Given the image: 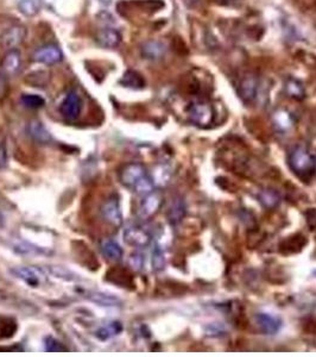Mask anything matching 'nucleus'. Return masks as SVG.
<instances>
[{"instance_id":"f257e3e1","label":"nucleus","mask_w":316,"mask_h":357,"mask_svg":"<svg viewBox=\"0 0 316 357\" xmlns=\"http://www.w3.org/2000/svg\"><path fill=\"white\" fill-rule=\"evenodd\" d=\"M289 166L300 176H309L316 169V161L308 150L295 148L289 155Z\"/></svg>"},{"instance_id":"f03ea898","label":"nucleus","mask_w":316,"mask_h":357,"mask_svg":"<svg viewBox=\"0 0 316 357\" xmlns=\"http://www.w3.org/2000/svg\"><path fill=\"white\" fill-rule=\"evenodd\" d=\"M188 117L197 126L208 128L213 123L214 110L206 101H195L188 107Z\"/></svg>"},{"instance_id":"7ed1b4c3","label":"nucleus","mask_w":316,"mask_h":357,"mask_svg":"<svg viewBox=\"0 0 316 357\" xmlns=\"http://www.w3.org/2000/svg\"><path fill=\"white\" fill-rule=\"evenodd\" d=\"M162 203H163V196L160 192L152 191L148 195H144L138 209L139 218L144 220L152 218L160 211Z\"/></svg>"},{"instance_id":"20e7f679","label":"nucleus","mask_w":316,"mask_h":357,"mask_svg":"<svg viewBox=\"0 0 316 357\" xmlns=\"http://www.w3.org/2000/svg\"><path fill=\"white\" fill-rule=\"evenodd\" d=\"M148 175L146 168L141 163H128L120 171V181L125 187L134 189L135 186Z\"/></svg>"},{"instance_id":"39448f33","label":"nucleus","mask_w":316,"mask_h":357,"mask_svg":"<svg viewBox=\"0 0 316 357\" xmlns=\"http://www.w3.org/2000/svg\"><path fill=\"white\" fill-rule=\"evenodd\" d=\"M124 241L135 248H145L151 243V235L142 226H130L125 228Z\"/></svg>"},{"instance_id":"423d86ee","label":"nucleus","mask_w":316,"mask_h":357,"mask_svg":"<svg viewBox=\"0 0 316 357\" xmlns=\"http://www.w3.org/2000/svg\"><path fill=\"white\" fill-rule=\"evenodd\" d=\"M101 216L107 223H110L113 226L119 227L123 224V214H121L119 200L117 198H110L101 205L100 209Z\"/></svg>"},{"instance_id":"0eeeda50","label":"nucleus","mask_w":316,"mask_h":357,"mask_svg":"<svg viewBox=\"0 0 316 357\" xmlns=\"http://www.w3.org/2000/svg\"><path fill=\"white\" fill-rule=\"evenodd\" d=\"M25 37H27V29L21 25H13L2 35L0 43H2L3 48L13 50L24 42Z\"/></svg>"},{"instance_id":"6e6552de","label":"nucleus","mask_w":316,"mask_h":357,"mask_svg":"<svg viewBox=\"0 0 316 357\" xmlns=\"http://www.w3.org/2000/svg\"><path fill=\"white\" fill-rule=\"evenodd\" d=\"M13 276L19 278L30 287H38L39 285L44 281V274L41 269L32 267H17L11 270Z\"/></svg>"},{"instance_id":"1a4fd4ad","label":"nucleus","mask_w":316,"mask_h":357,"mask_svg":"<svg viewBox=\"0 0 316 357\" xmlns=\"http://www.w3.org/2000/svg\"><path fill=\"white\" fill-rule=\"evenodd\" d=\"M258 89H259V80L254 74L244 75L239 84V95L245 103H252L256 99Z\"/></svg>"},{"instance_id":"9d476101","label":"nucleus","mask_w":316,"mask_h":357,"mask_svg":"<svg viewBox=\"0 0 316 357\" xmlns=\"http://www.w3.org/2000/svg\"><path fill=\"white\" fill-rule=\"evenodd\" d=\"M34 61L43 64H55L59 63L63 59V54L59 46L49 44L44 45L34 53Z\"/></svg>"},{"instance_id":"9b49d317","label":"nucleus","mask_w":316,"mask_h":357,"mask_svg":"<svg viewBox=\"0 0 316 357\" xmlns=\"http://www.w3.org/2000/svg\"><path fill=\"white\" fill-rule=\"evenodd\" d=\"M82 110V100L75 92H70L61 104L60 111L67 119H75L80 116Z\"/></svg>"},{"instance_id":"f8f14e48","label":"nucleus","mask_w":316,"mask_h":357,"mask_svg":"<svg viewBox=\"0 0 316 357\" xmlns=\"http://www.w3.org/2000/svg\"><path fill=\"white\" fill-rule=\"evenodd\" d=\"M167 53V46L161 41H148L143 43L141 46L142 56L150 61H158L163 59Z\"/></svg>"},{"instance_id":"ddd939ff","label":"nucleus","mask_w":316,"mask_h":357,"mask_svg":"<svg viewBox=\"0 0 316 357\" xmlns=\"http://www.w3.org/2000/svg\"><path fill=\"white\" fill-rule=\"evenodd\" d=\"M256 321L260 330L267 335L277 334L282 327V320L278 317L269 313H258L256 316Z\"/></svg>"},{"instance_id":"4468645a","label":"nucleus","mask_w":316,"mask_h":357,"mask_svg":"<svg viewBox=\"0 0 316 357\" xmlns=\"http://www.w3.org/2000/svg\"><path fill=\"white\" fill-rule=\"evenodd\" d=\"M95 39L99 43V45L103 46V48H116L120 44L121 35L116 29L107 28L100 30L96 34Z\"/></svg>"},{"instance_id":"2eb2a0df","label":"nucleus","mask_w":316,"mask_h":357,"mask_svg":"<svg viewBox=\"0 0 316 357\" xmlns=\"http://www.w3.org/2000/svg\"><path fill=\"white\" fill-rule=\"evenodd\" d=\"M187 213V206L185 200L181 198H177L172 200V202L169 206L167 217L169 223L171 225H177L183 220V218L186 217Z\"/></svg>"},{"instance_id":"dca6fc26","label":"nucleus","mask_w":316,"mask_h":357,"mask_svg":"<svg viewBox=\"0 0 316 357\" xmlns=\"http://www.w3.org/2000/svg\"><path fill=\"white\" fill-rule=\"evenodd\" d=\"M28 132L31 136V138L36 141L39 144H48L52 141L51 135L49 134V131L43 126V124L39 123L37 120L31 121L28 126Z\"/></svg>"},{"instance_id":"f3484780","label":"nucleus","mask_w":316,"mask_h":357,"mask_svg":"<svg viewBox=\"0 0 316 357\" xmlns=\"http://www.w3.org/2000/svg\"><path fill=\"white\" fill-rule=\"evenodd\" d=\"M2 66L7 74H17L21 66L20 53L18 50H9V53L4 56Z\"/></svg>"},{"instance_id":"a211bd4d","label":"nucleus","mask_w":316,"mask_h":357,"mask_svg":"<svg viewBox=\"0 0 316 357\" xmlns=\"http://www.w3.org/2000/svg\"><path fill=\"white\" fill-rule=\"evenodd\" d=\"M284 91L289 98L295 100H302L306 96V88L303 84L294 78L286 79L284 82Z\"/></svg>"},{"instance_id":"6ab92c4d","label":"nucleus","mask_w":316,"mask_h":357,"mask_svg":"<svg viewBox=\"0 0 316 357\" xmlns=\"http://www.w3.org/2000/svg\"><path fill=\"white\" fill-rule=\"evenodd\" d=\"M101 251L106 256L107 260L113 261V262L120 261L124 255L121 246L116 241H112V239H107V241L102 242Z\"/></svg>"},{"instance_id":"aec40b11","label":"nucleus","mask_w":316,"mask_h":357,"mask_svg":"<svg viewBox=\"0 0 316 357\" xmlns=\"http://www.w3.org/2000/svg\"><path fill=\"white\" fill-rule=\"evenodd\" d=\"M87 298L94 303H98L100 306H118L120 303V299L117 298L116 295L106 294L101 292H91L88 293Z\"/></svg>"},{"instance_id":"412c9836","label":"nucleus","mask_w":316,"mask_h":357,"mask_svg":"<svg viewBox=\"0 0 316 357\" xmlns=\"http://www.w3.org/2000/svg\"><path fill=\"white\" fill-rule=\"evenodd\" d=\"M120 84L125 86V87L139 89V88L144 87L145 81H144V79H143L142 75L138 73V71L127 70V71H125L123 78L120 79Z\"/></svg>"},{"instance_id":"4be33fe9","label":"nucleus","mask_w":316,"mask_h":357,"mask_svg":"<svg viewBox=\"0 0 316 357\" xmlns=\"http://www.w3.org/2000/svg\"><path fill=\"white\" fill-rule=\"evenodd\" d=\"M258 199H259V202L265 209H275L281 201V196H279L278 193L275 189L270 188L260 191L259 194H258Z\"/></svg>"},{"instance_id":"5701e85b","label":"nucleus","mask_w":316,"mask_h":357,"mask_svg":"<svg viewBox=\"0 0 316 357\" xmlns=\"http://www.w3.org/2000/svg\"><path fill=\"white\" fill-rule=\"evenodd\" d=\"M121 331H123V325L119 321H111V323L105 325V326H101L96 331V337L101 339V341H106V339L119 335Z\"/></svg>"},{"instance_id":"b1692460","label":"nucleus","mask_w":316,"mask_h":357,"mask_svg":"<svg viewBox=\"0 0 316 357\" xmlns=\"http://www.w3.org/2000/svg\"><path fill=\"white\" fill-rule=\"evenodd\" d=\"M304 244H306V239H304L303 236L296 235L294 236V237L285 239V241L282 243V250L285 249L286 252H296L297 250L302 249Z\"/></svg>"},{"instance_id":"393cba45","label":"nucleus","mask_w":316,"mask_h":357,"mask_svg":"<svg viewBox=\"0 0 316 357\" xmlns=\"http://www.w3.org/2000/svg\"><path fill=\"white\" fill-rule=\"evenodd\" d=\"M153 188H155V182H153V178L148 174L135 186V188L132 189V191L137 193L138 195L144 196V195H148L149 193H151L153 191Z\"/></svg>"},{"instance_id":"a878e982","label":"nucleus","mask_w":316,"mask_h":357,"mask_svg":"<svg viewBox=\"0 0 316 357\" xmlns=\"http://www.w3.org/2000/svg\"><path fill=\"white\" fill-rule=\"evenodd\" d=\"M20 100L23 105L29 109H41L45 104V100L37 94H23Z\"/></svg>"},{"instance_id":"bb28decb","label":"nucleus","mask_w":316,"mask_h":357,"mask_svg":"<svg viewBox=\"0 0 316 357\" xmlns=\"http://www.w3.org/2000/svg\"><path fill=\"white\" fill-rule=\"evenodd\" d=\"M18 7H19L20 12L27 17L35 16V14L38 12L39 9L38 3L36 2V0H19Z\"/></svg>"},{"instance_id":"cd10ccee","label":"nucleus","mask_w":316,"mask_h":357,"mask_svg":"<svg viewBox=\"0 0 316 357\" xmlns=\"http://www.w3.org/2000/svg\"><path fill=\"white\" fill-rule=\"evenodd\" d=\"M152 266H153V269L156 271L163 270L165 266L164 253L158 245H156L155 248H153V251H152Z\"/></svg>"},{"instance_id":"c85d7f7f","label":"nucleus","mask_w":316,"mask_h":357,"mask_svg":"<svg viewBox=\"0 0 316 357\" xmlns=\"http://www.w3.org/2000/svg\"><path fill=\"white\" fill-rule=\"evenodd\" d=\"M275 123L278 125L279 128L283 129H289L293 125V118L290 116V113L286 111H278L275 114Z\"/></svg>"},{"instance_id":"c756f323","label":"nucleus","mask_w":316,"mask_h":357,"mask_svg":"<svg viewBox=\"0 0 316 357\" xmlns=\"http://www.w3.org/2000/svg\"><path fill=\"white\" fill-rule=\"evenodd\" d=\"M44 349L48 352H64L67 351L66 346L54 337H46L44 341Z\"/></svg>"},{"instance_id":"7c9ffc66","label":"nucleus","mask_w":316,"mask_h":357,"mask_svg":"<svg viewBox=\"0 0 316 357\" xmlns=\"http://www.w3.org/2000/svg\"><path fill=\"white\" fill-rule=\"evenodd\" d=\"M128 263L130 266L136 270H141L143 266H144V257H143L142 253H132L130 256V260H128Z\"/></svg>"},{"instance_id":"2f4dec72","label":"nucleus","mask_w":316,"mask_h":357,"mask_svg":"<svg viewBox=\"0 0 316 357\" xmlns=\"http://www.w3.org/2000/svg\"><path fill=\"white\" fill-rule=\"evenodd\" d=\"M50 271L52 274H55L57 277H62L64 280H75V275L73 273H70L69 270H64L60 267H51L50 268Z\"/></svg>"},{"instance_id":"473e14b6","label":"nucleus","mask_w":316,"mask_h":357,"mask_svg":"<svg viewBox=\"0 0 316 357\" xmlns=\"http://www.w3.org/2000/svg\"><path fill=\"white\" fill-rule=\"evenodd\" d=\"M7 91H9V84H7L6 76L0 71V99L6 95Z\"/></svg>"},{"instance_id":"72a5a7b5","label":"nucleus","mask_w":316,"mask_h":357,"mask_svg":"<svg viewBox=\"0 0 316 357\" xmlns=\"http://www.w3.org/2000/svg\"><path fill=\"white\" fill-rule=\"evenodd\" d=\"M7 163V155L6 150L3 145H0V168H4Z\"/></svg>"},{"instance_id":"f704fd0d","label":"nucleus","mask_w":316,"mask_h":357,"mask_svg":"<svg viewBox=\"0 0 316 357\" xmlns=\"http://www.w3.org/2000/svg\"><path fill=\"white\" fill-rule=\"evenodd\" d=\"M4 221H5V218H4L3 213L0 212V226H3V225H4Z\"/></svg>"}]
</instances>
